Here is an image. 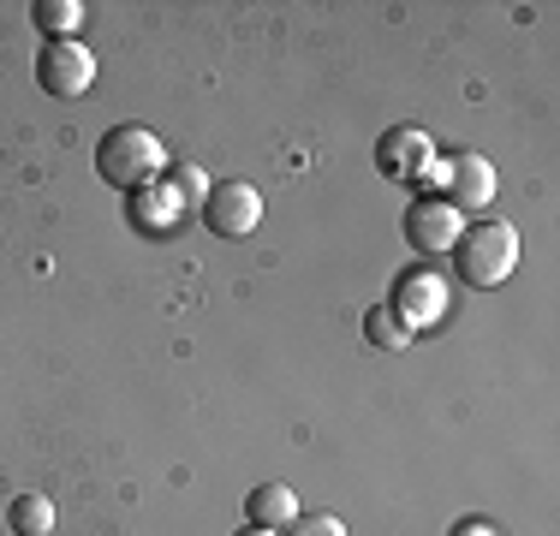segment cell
Listing matches in <instances>:
<instances>
[{
    "label": "cell",
    "mask_w": 560,
    "mask_h": 536,
    "mask_svg": "<svg viewBox=\"0 0 560 536\" xmlns=\"http://www.w3.org/2000/svg\"><path fill=\"white\" fill-rule=\"evenodd\" d=\"M96 173L114 191H150L167 173V150L150 126H114L108 138L96 143Z\"/></svg>",
    "instance_id": "6da1fadb"
},
{
    "label": "cell",
    "mask_w": 560,
    "mask_h": 536,
    "mask_svg": "<svg viewBox=\"0 0 560 536\" xmlns=\"http://www.w3.org/2000/svg\"><path fill=\"white\" fill-rule=\"evenodd\" d=\"M447 257H453V275H459L465 287L495 292L501 280L518 268V233L506 221H477V226L459 233V245H453Z\"/></svg>",
    "instance_id": "7a4b0ae2"
},
{
    "label": "cell",
    "mask_w": 560,
    "mask_h": 536,
    "mask_svg": "<svg viewBox=\"0 0 560 536\" xmlns=\"http://www.w3.org/2000/svg\"><path fill=\"white\" fill-rule=\"evenodd\" d=\"M36 84L60 102H78L90 84H96V54L84 43H48L36 54Z\"/></svg>",
    "instance_id": "3957f363"
},
{
    "label": "cell",
    "mask_w": 560,
    "mask_h": 536,
    "mask_svg": "<svg viewBox=\"0 0 560 536\" xmlns=\"http://www.w3.org/2000/svg\"><path fill=\"white\" fill-rule=\"evenodd\" d=\"M257 221H262V197H257V185H238V179H226L209 191V203H203V226L215 238H250L257 233Z\"/></svg>",
    "instance_id": "277c9868"
},
{
    "label": "cell",
    "mask_w": 560,
    "mask_h": 536,
    "mask_svg": "<svg viewBox=\"0 0 560 536\" xmlns=\"http://www.w3.org/2000/svg\"><path fill=\"white\" fill-rule=\"evenodd\" d=\"M465 233V214L447 203V197H418V203L406 209V245L423 250V257H435V250H453Z\"/></svg>",
    "instance_id": "5b68a950"
},
{
    "label": "cell",
    "mask_w": 560,
    "mask_h": 536,
    "mask_svg": "<svg viewBox=\"0 0 560 536\" xmlns=\"http://www.w3.org/2000/svg\"><path fill=\"white\" fill-rule=\"evenodd\" d=\"M388 311L406 322V334L430 328V322H442V316H447V280H442V275H430V268H411V275L399 280V292H394Z\"/></svg>",
    "instance_id": "8992f818"
},
{
    "label": "cell",
    "mask_w": 560,
    "mask_h": 536,
    "mask_svg": "<svg viewBox=\"0 0 560 536\" xmlns=\"http://www.w3.org/2000/svg\"><path fill=\"white\" fill-rule=\"evenodd\" d=\"M447 203L459 209V214H465V209L483 214L489 203H495V167H489L483 155H459V161L447 167Z\"/></svg>",
    "instance_id": "52a82bcc"
},
{
    "label": "cell",
    "mask_w": 560,
    "mask_h": 536,
    "mask_svg": "<svg viewBox=\"0 0 560 536\" xmlns=\"http://www.w3.org/2000/svg\"><path fill=\"white\" fill-rule=\"evenodd\" d=\"M430 155H435V143H430V131H418V126L388 131V138H382V150H376L382 173H394V179H411V173H418V161H430Z\"/></svg>",
    "instance_id": "ba28073f"
},
{
    "label": "cell",
    "mask_w": 560,
    "mask_h": 536,
    "mask_svg": "<svg viewBox=\"0 0 560 536\" xmlns=\"http://www.w3.org/2000/svg\"><path fill=\"white\" fill-rule=\"evenodd\" d=\"M292 518H299V489H287V482H262V489H250V525L287 531Z\"/></svg>",
    "instance_id": "9c48e42d"
},
{
    "label": "cell",
    "mask_w": 560,
    "mask_h": 536,
    "mask_svg": "<svg viewBox=\"0 0 560 536\" xmlns=\"http://www.w3.org/2000/svg\"><path fill=\"white\" fill-rule=\"evenodd\" d=\"M36 31L48 36V43H72V31L84 24V0H36Z\"/></svg>",
    "instance_id": "30bf717a"
},
{
    "label": "cell",
    "mask_w": 560,
    "mask_h": 536,
    "mask_svg": "<svg viewBox=\"0 0 560 536\" xmlns=\"http://www.w3.org/2000/svg\"><path fill=\"white\" fill-rule=\"evenodd\" d=\"M7 518H12V536H48L55 531V501L48 494H19L7 506Z\"/></svg>",
    "instance_id": "8fae6325"
},
{
    "label": "cell",
    "mask_w": 560,
    "mask_h": 536,
    "mask_svg": "<svg viewBox=\"0 0 560 536\" xmlns=\"http://www.w3.org/2000/svg\"><path fill=\"white\" fill-rule=\"evenodd\" d=\"M167 179H173V203H191V209H203L209 203V191H215V185H209V173L203 167H191V161H167Z\"/></svg>",
    "instance_id": "7c38bea8"
},
{
    "label": "cell",
    "mask_w": 560,
    "mask_h": 536,
    "mask_svg": "<svg viewBox=\"0 0 560 536\" xmlns=\"http://www.w3.org/2000/svg\"><path fill=\"white\" fill-rule=\"evenodd\" d=\"M364 334H370V346H376V352H406V346H411L406 322H399L388 304H376V311L364 316Z\"/></svg>",
    "instance_id": "4fadbf2b"
},
{
    "label": "cell",
    "mask_w": 560,
    "mask_h": 536,
    "mask_svg": "<svg viewBox=\"0 0 560 536\" xmlns=\"http://www.w3.org/2000/svg\"><path fill=\"white\" fill-rule=\"evenodd\" d=\"M280 536H346V525H340L335 513H299Z\"/></svg>",
    "instance_id": "5bb4252c"
},
{
    "label": "cell",
    "mask_w": 560,
    "mask_h": 536,
    "mask_svg": "<svg viewBox=\"0 0 560 536\" xmlns=\"http://www.w3.org/2000/svg\"><path fill=\"white\" fill-rule=\"evenodd\" d=\"M453 536H501V531L489 525V518H459V525H453Z\"/></svg>",
    "instance_id": "9a60e30c"
},
{
    "label": "cell",
    "mask_w": 560,
    "mask_h": 536,
    "mask_svg": "<svg viewBox=\"0 0 560 536\" xmlns=\"http://www.w3.org/2000/svg\"><path fill=\"white\" fill-rule=\"evenodd\" d=\"M238 536H280V531H262V525H245V531H238Z\"/></svg>",
    "instance_id": "2e32d148"
}]
</instances>
